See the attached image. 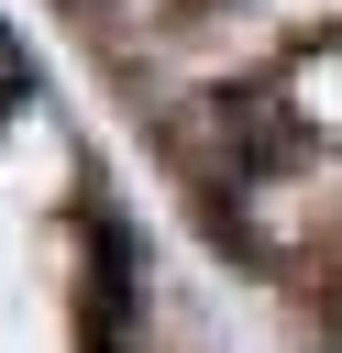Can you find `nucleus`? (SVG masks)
<instances>
[{
  "label": "nucleus",
  "instance_id": "nucleus-1",
  "mask_svg": "<svg viewBox=\"0 0 342 353\" xmlns=\"http://www.w3.org/2000/svg\"><path fill=\"white\" fill-rule=\"evenodd\" d=\"M22 99H33V55H22V44H11V33H0V121H11V110H22Z\"/></svg>",
  "mask_w": 342,
  "mask_h": 353
}]
</instances>
